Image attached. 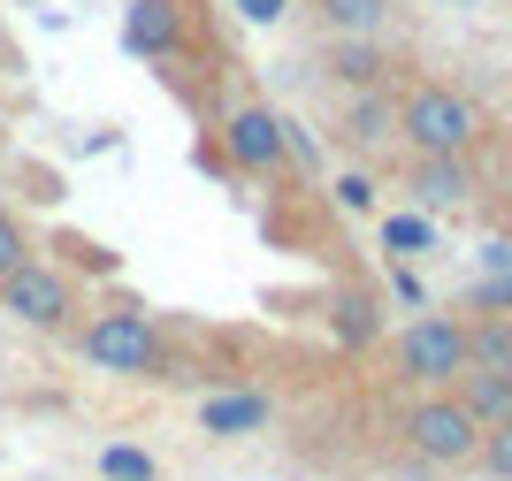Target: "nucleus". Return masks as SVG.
<instances>
[{
	"mask_svg": "<svg viewBox=\"0 0 512 481\" xmlns=\"http://www.w3.org/2000/svg\"><path fill=\"white\" fill-rule=\"evenodd\" d=\"M222 153H230V168H245V176H283V168H291V153H283V115L245 100L230 123H222Z\"/></svg>",
	"mask_w": 512,
	"mask_h": 481,
	"instance_id": "6",
	"label": "nucleus"
},
{
	"mask_svg": "<svg viewBox=\"0 0 512 481\" xmlns=\"http://www.w3.org/2000/svg\"><path fill=\"white\" fill-rule=\"evenodd\" d=\"M467 367H497V375H512V314H482L467 329Z\"/></svg>",
	"mask_w": 512,
	"mask_h": 481,
	"instance_id": "14",
	"label": "nucleus"
},
{
	"mask_svg": "<svg viewBox=\"0 0 512 481\" xmlns=\"http://www.w3.org/2000/svg\"><path fill=\"white\" fill-rule=\"evenodd\" d=\"M184 39H192L184 0H138V8H123V54H138V62H176Z\"/></svg>",
	"mask_w": 512,
	"mask_h": 481,
	"instance_id": "7",
	"label": "nucleus"
},
{
	"mask_svg": "<svg viewBox=\"0 0 512 481\" xmlns=\"http://www.w3.org/2000/svg\"><path fill=\"white\" fill-rule=\"evenodd\" d=\"M329 77L352 84V92H367V84L390 77V54H383L375 39H337V46H329Z\"/></svg>",
	"mask_w": 512,
	"mask_h": 481,
	"instance_id": "13",
	"label": "nucleus"
},
{
	"mask_svg": "<svg viewBox=\"0 0 512 481\" xmlns=\"http://www.w3.org/2000/svg\"><path fill=\"white\" fill-rule=\"evenodd\" d=\"M451 8H474V0H451Z\"/></svg>",
	"mask_w": 512,
	"mask_h": 481,
	"instance_id": "23",
	"label": "nucleus"
},
{
	"mask_svg": "<svg viewBox=\"0 0 512 481\" xmlns=\"http://www.w3.org/2000/svg\"><path fill=\"white\" fill-rule=\"evenodd\" d=\"M237 8H245V23H276L283 16V0H237Z\"/></svg>",
	"mask_w": 512,
	"mask_h": 481,
	"instance_id": "22",
	"label": "nucleus"
},
{
	"mask_svg": "<svg viewBox=\"0 0 512 481\" xmlns=\"http://www.w3.org/2000/svg\"><path fill=\"white\" fill-rule=\"evenodd\" d=\"M0 314H16L23 329H62L77 314V283L62 268H39V260H23L16 275H0Z\"/></svg>",
	"mask_w": 512,
	"mask_h": 481,
	"instance_id": "5",
	"label": "nucleus"
},
{
	"mask_svg": "<svg viewBox=\"0 0 512 481\" xmlns=\"http://www.w3.org/2000/svg\"><path fill=\"white\" fill-rule=\"evenodd\" d=\"M398 138L413 153H474L482 146V107L451 84H413L398 100Z\"/></svg>",
	"mask_w": 512,
	"mask_h": 481,
	"instance_id": "1",
	"label": "nucleus"
},
{
	"mask_svg": "<svg viewBox=\"0 0 512 481\" xmlns=\"http://www.w3.org/2000/svg\"><path fill=\"white\" fill-rule=\"evenodd\" d=\"M467 306H474V314H512V268H490L467 291Z\"/></svg>",
	"mask_w": 512,
	"mask_h": 481,
	"instance_id": "17",
	"label": "nucleus"
},
{
	"mask_svg": "<svg viewBox=\"0 0 512 481\" xmlns=\"http://www.w3.org/2000/svg\"><path fill=\"white\" fill-rule=\"evenodd\" d=\"M474 459L490 466L497 481H512V420H497V428H482V451H474Z\"/></svg>",
	"mask_w": 512,
	"mask_h": 481,
	"instance_id": "19",
	"label": "nucleus"
},
{
	"mask_svg": "<svg viewBox=\"0 0 512 481\" xmlns=\"http://www.w3.org/2000/svg\"><path fill=\"white\" fill-rule=\"evenodd\" d=\"M390 359H398V375L421 382V390H451V382L467 375V329L444 314H421L398 329V344H390Z\"/></svg>",
	"mask_w": 512,
	"mask_h": 481,
	"instance_id": "3",
	"label": "nucleus"
},
{
	"mask_svg": "<svg viewBox=\"0 0 512 481\" xmlns=\"http://www.w3.org/2000/svg\"><path fill=\"white\" fill-rule=\"evenodd\" d=\"M383 245L413 260V252H428V245H436V222H428V214H390V222H383Z\"/></svg>",
	"mask_w": 512,
	"mask_h": 481,
	"instance_id": "15",
	"label": "nucleus"
},
{
	"mask_svg": "<svg viewBox=\"0 0 512 481\" xmlns=\"http://www.w3.org/2000/svg\"><path fill=\"white\" fill-rule=\"evenodd\" d=\"M459 405H467L482 428L512 420V375H497V367H467V375H459Z\"/></svg>",
	"mask_w": 512,
	"mask_h": 481,
	"instance_id": "12",
	"label": "nucleus"
},
{
	"mask_svg": "<svg viewBox=\"0 0 512 481\" xmlns=\"http://www.w3.org/2000/svg\"><path fill=\"white\" fill-rule=\"evenodd\" d=\"M344 146H360V153H375V146H390L398 138V100H390L383 84H367V92H352L344 100Z\"/></svg>",
	"mask_w": 512,
	"mask_h": 481,
	"instance_id": "9",
	"label": "nucleus"
},
{
	"mask_svg": "<svg viewBox=\"0 0 512 481\" xmlns=\"http://www.w3.org/2000/svg\"><path fill=\"white\" fill-rule=\"evenodd\" d=\"M329 191H337L344 214H367V207H375V176H360V168H352V176H337Z\"/></svg>",
	"mask_w": 512,
	"mask_h": 481,
	"instance_id": "21",
	"label": "nucleus"
},
{
	"mask_svg": "<svg viewBox=\"0 0 512 481\" xmlns=\"http://www.w3.org/2000/svg\"><path fill=\"white\" fill-rule=\"evenodd\" d=\"M85 359L107 367V375H146V382H169V344L153 329L146 314H130V306H107V314L85 321Z\"/></svg>",
	"mask_w": 512,
	"mask_h": 481,
	"instance_id": "2",
	"label": "nucleus"
},
{
	"mask_svg": "<svg viewBox=\"0 0 512 481\" xmlns=\"http://www.w3.org/2000/svg\"><path fill=\"white\" fill-rule=\"evenodd\" d=\"M100 474L107 481H161V466H153L146 451H130V443H107V451H100Z\"/></svg>",
	"mask_w": 512,
	"mask_h": 481,
	"instance_id": "16",
	"label": "nucleus"
},
{
	"mask_svg": "<svg viewBox=\"0 0 512 481\" xmlns=\"http://www.w3.org/2000/svg\"><path fill=\"white\" fill-rule=\"evenodd\" d=\"M199 428L207 436H260L268 428V398L260 390H222V398L199 405Z\"/></svg>",
	"mask_w": 512,
	"mask_h": 481,
	"instance_id": "10",
	"label": "nucleus"
},
{
	"mask_svg": "<svg viewBox=\"0 0 512 481\" xmlns=\"http://www.w3.org/2000/svg\"><path fill=\"white\" fill-rule=\"evenodd\" d=\"M314 16L329 23V39H383L390 0H314Z\"/></svg>",
	"mask_w": 512,
	"mask_h": 481,
	"instance_id": "11",
	"label": "nucleus"
},
{
	"mask_svg": "<svg viewBox=\"0 0 512 481\" xmlns=\"http://www.w3.org/2000/svg\"><path fill=\"white\" fill-rule=\"evenodd\" d=\"M406 443L421 451L428 466H474V451H482V420H474L459 398H421L406 413Z\"/></svg>",
	"mask_w": 512,
	"mask_h": 481,
	"instance_id": "4",
	"label": "nucleus"
},
{
	"mask_svg": "<svg viewBox=\"0 0 512 481\" xmlns=\"http://www.w3.org/2000/svg\"><path fill=\"white\" fill-rule=\"evenodd\" d=\"M337 336L344 344H367L375 336V298H337Z\"/></svg>",
	"mask_w": 512,
	"mask_h": 481,
	"instance_id": "18",
	"label": "nucleus"
},
{
	"mask_svg": "<svg viewBox=\"0 0 512 481\" xmlns=\"http://www.w3.org/2000/svg\"><path fill=\"white\" fill-rule=\"evenodd\" d=\"M23 260H31V237H23V222L8 207H0V275H16Z\"/></svg>",
	"mask_w": 512,
	"mask_h": 481,
	"instance_id": "20",
	"label": "nucleus"
},
{
	"mask_svg": "<svg viewBox=\"0 0 512 481\" xmlns=\"http://www.w3.org/2000/svg\"><path fill=\"white\" fill-rule=\"evenodd\" d=\"M413 199H421V214L467 207V199H474V168H467V153H421V161H413Z\"/></svg>",
	"mask_w": 512,
	"mask_h": 481,
	"instance_id": "8",
	"label": "nucleus"
}]
</instances>
